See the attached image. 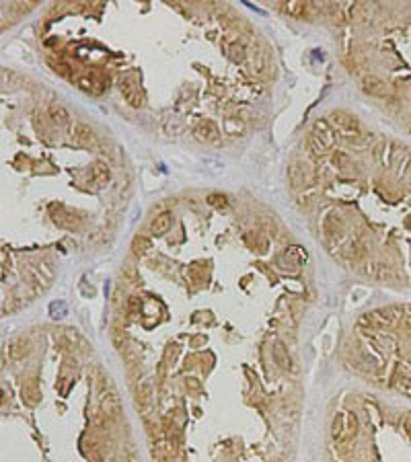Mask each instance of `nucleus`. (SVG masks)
I'll list each match as a JSON object with an SVG mask.
<instances>
[{
	"label": "nucleus",
	"mask_w": 411,
	"mask_h": 462,
	"mask_svg": "<svg viewBox=\"0 0 411 462\" xmlns=\"http://www.w3.org/2000/svg\"><path fill=\"white\" fill-rule=\"evenodd\" d=\"M356 432H358L356 415H353V413H339V415H335L333 425H331V435H333V440H337V442L350 440L352 435H356Z\"/></svg>",
	"instance_id": "1"
},
{
	"label": "nucleus",
	"mask_w": 411,
	"mask_h": 462,
	"mask_svg": "<svg viewBox=\"0 0 411 462\" xmlns=\"http://www.w3.org/2000/svg\"><path fill=\"white\" fill-rule=\"evenodd\" d=\"M119 88H121V95L125 97L130 107L140 109L144 105V92L138 85V80H134L132 76H125V78L119 80Z\"/></svg>",
	"instance_id": "2"
},
{
	"label": "nucleus",
	"mask_w": 411,
	"mask_h": 462,
	"mask_svg": "<svg viewBox=\"0 0 411 462\" xmlns=\"http://www.w3.org/2000/svg\"><path fill=\"white\" fill-rule=\"evenodd\" d=\"M311 181H313V173H311V167H308L306 163H302V160H294V163L288 167L290 187L300 189V187H306Z\"/></svg>",
	"instance_id": "3"
},
{
	"label": "nucleus",
	"mask_w": 411,
	"mask_h": 462,
	"mask_svg": "<svg viewBox=\"0 0 411 462\" xmlns=\"http://www.w3.org/2000/svg\"><path fill=\"white\" fill-rule=\"evenodd\" d=\"M193 134H196V138L200 142H206V144H214V142H218L220 140V130H218V125H216L214 121L210 119H204L196 125V130H193Z\"/></svg>",
	"instance_id": "4"
},
{
	"label": "nucleus",
	"mask_w": 411,
	"mask_h": 462,
	"mask_svg": "<svg viewBox=\"0 0 411 462\" xmlns=\"http://www.w3.org/2000/svg\"><path fill=\"white\" fill-rule=\"evenodd\" d=\"M101 413L105 415L107 419L119 417V413H121V401H119V397H117L113 390L103 392V395H101Z\"/></svg>",
	"instance_id": "5"
},
{
	"label": "nucleus",
	"mask_w": 411,
	"mask_h": 462,
	"mask_svg": "<svg viewBox=\"0 0 411 462\" xmlns=\"http://www.w3.org/2000/svg\"><path fill=\"white\" fill-rule=\"evenodd\" d=\"M311 134H313V136H315L317 140L321 142L327 150L335 144V134H333V128H331L329 121H325V119H317V121H315V125H313V130H311Z\"/></svg>",
	"instance_id": "6"
},
{
	"label": "nucleus",
	"mask_w": 411,
	"mask_h": 462,
	"mask_svg": "<svg viewBox=\"0 0 411 462\" xmlns=\"http://www.w3.org/2000/svg\"><path fill=\"white\" fill-rule=\"evenodd\" d=\"M331 121H333V125L341 132V134H346V136H353L358 132V123L353 117H350L348 113H341V111H335V113H331Z\"/></svg>",
	"instance_id": "7"
},
{
	"label": "nucleus",
	"mask_w": 411,
	"mask_h": 462,
	"mask_svg": "<svg viewBox=\"0 0 411 462\" xmlns=\"http://www.w3.org/2000/svg\"><path fill=\"white\" fill-rule=\"evenodd\" d=\"M273 362H276L282 370H292V357H290V353H288V349L284 347V343H276L273 345Z\"/></svg>",
	"instance_id": "8"
},
{
	"label": "nucleus",
	"mask_w": 411,
	"mask_h": 462,
	"mask_svg": "<svg viewBox=\"0 0 411 462\" xmlns=\"http://www.w3.org/2000/svg\"><path fill=\"white\" fill-rule=\"evenodd\" d=\"M171 224H173V216H171L169 212H163L152 220L150 230H152V234H165V232H169Z\"/></svg>",
	"instance_id": "9"
},
{
	"label": "nucleus",
	"mask_w": 411,
	"mask_h": 462,
	"mask_svg": "<svg viewBox=\"0 0 411 462\" xmlns=\"http://www.w3.org/2000/svg\"><path fill=\"white\" fill-rule=\"evenodd\" d=\"M29 353V341L27 339H17L10 343V347H8V355L13 357V360H23Z\"/></svg>",
	"instance_id": "10"
},
{
	"label": "nucleus",
	"mask_w": 411,
	"mask_h": 462,
	"mask_svg": "<svg viewBox=\"0 0 411 462\" xmlns=\"http://www.w3.org/2000/svg\"><path fill=\"white\" fill-rule=\"evenodd\" d=\"M74 138L78 142H83V144H88V142H93V138H95V132L90 125L87 123H78L76 128H74Z\"/></svg>",
	"instance_id": "11"
},
{
	"label": "nucleus",
	"mask_w": 411,
	"mask_h": 462,
	"mask_svg": "<svg viewBox=\"0 0 411 462\" xmlns=\"http://www.w3.org/2000/svg\"><path fill=\"white\" fill-rule=\"evenodd\" d=\"M50 117L58 123V125H66L70 123V113H68L62 105H52L50 107Z\"/></svg>",
	"instance_id": "12"
},
{
	"label": "nucleus",
	"mask_w": 411,
	"mask_h": 462,
	"mask_svg": "<svg viewBox=\"0 0 411 462\" xmlns=\"http://www.w3.org/2000/svg\"><path fill=\"white\" fill-rule=\"evenodd\" d=\"M284 10H286L288 15H292V17H296V19H304V17H308V4H304V2H290V4H286L284 6Z\"/></svg>",
	"instance_id": "13"
},
{
	"label": "nucleus",
	"mask_w": 411,
	"mask_h": 462,
	"mask_svg": "<svg viewBox=\"0 0 411 462\" xmlns=\"http://www.w3.org/2000/svg\"><path fill=\"white\" fill-rule=\"evenodd\" d=\"M132 251H134V255H146V253L150 251V240L146 236H136L132 240Z\"/></svg>",
	"instance_id": "14"
},
{
	"label": "nucleus",
	"mask_w": 411,
	"mask_h": 462,
	"mask_svg": "<svg viewBox=\"0 0 411 462\" xmlns=\"http://www.w3.org/2000/svg\"><path fill=\"white\" fill-rule=\"evenodd\" d=\"M93 177L97 183H107L109 181V169L103 163H95L93 165Z\"/></svg>",
	"instance_id": "15"
},
{
	"label": "nucleus",
	"mask_w": 411,
	"mask_h": 462,
	"mask_svg": "<svg viewBox=\"0 0 411 462\" xmlns=\"http://www.w3.org/2000/svg\"><path fill=\"white\" fill-rule=\"evenodd\" d=\"M306 144H308V148L313 150V154H319V156H321V154H325V152H327V148H325L321 142H319V140H317V138H315L313 134H308V140H306Z\"/></svg>",
	"instance_id": "16"
},
{
	"label": "nucleus",
	"mask_w": 411,
	"mask_h": 462,
	"mask_svg": "<svg viewBox=\"0 0 411 462\" xmlns=\"http://www.w3.org/2000/svg\"><path fill=\"white\" fill-rule=\"evenodd\" d=\"M138 403H140V405L144 407V405H148V403H150V384H144L142 388L138 386Z\"/></svg>",
	"instance_id": "17"
},
{
	"label": "nucleus",
	"mask_w": 411,
	"mask_h": 462,
	"mask_svg": "<svg viewBox=\"0 0 411 462\" xmlns=\"http://www.w3.org/2000/svg\"><path fill=\"white\" fill-rule=\"evenodd\" d=\"M231 58H233V60H236V62H241L243 58H245V48H243V45H238V43L231 45Z\"/></svg>",
	"instance_id": "18"
},
{
	"label": "nucleus",
	"mask_w": 411,
	"mask_h": 462,
	"mask_svg": "<svg viewBox=\"0 0 411 462\" xmlns=\"http://www.w3.org/2000/svg\"><path fill=\"white\" fill-rule=\"evenodd\" d=\"M208 203L214 205V207H222V205H226V198H224V195H220V193H212L210 198H208Z\"/></svg>",
	"instance_id": "19"
},
{
	"label": "nucleus",
	"mask_w": 411,
	"mask_h": 462,
	"mask_svg": "<svg viewBox=\"0 0 411 462\" xmlns=\"http://www.w3.org/2000/svg\"><path fill=\"white\" fill-rule=\"evenodd\" d=\"M4 403H6V392L0 388V405H4Z\"/></svg>",
	"instance_id": "20"
}]
</instances>
